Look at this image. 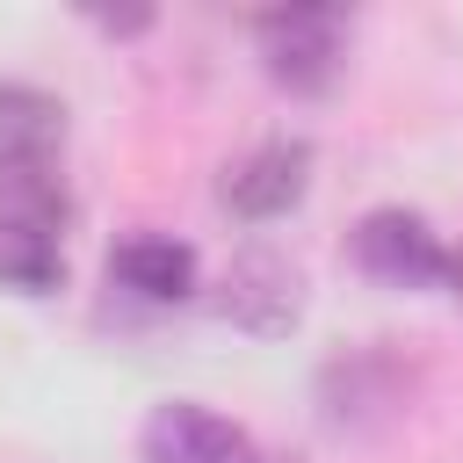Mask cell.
Masks as SVG:
<instances>
[{"instance_id":"6da1fadb","label":"cell","mask_w":463,"mask_h":463,"mask_svg":"<svg viewBox=\"0 0 463 463\" xmlns=\"http://www.w3.org/2000/svg\"><path fill=\"white\" fill-rule=\"evenodd\" d=\"M65 101L43 87H0V210L65 232Z\"/></svg>"},{"instance_id":"ba28073f","label":"cell","mask_w":463,"mask_h":463,"mask_svg":"<svg viewBox=\"0 0 463 463\" xmlns=\"http://www.w3.org/2000/svg\"><path fill=\"white\" fill-rule=\"evenodd\" d=\"M405 405V383L391 369V354H347L326 369V420L333 427H369V420H391Z\"/></svg>"},{"instance_id":"30bf717a","label":"cell","mask_w":463,"mask_h":463,"mask_svg":"<svg viewBox=\"0 0 463 463\" xmlns=\"http://www.w3.org/2000/svg\"><path fill=\"white\" fill-rule=\"evenodd\" d=\"M152 14H94V29H109V36H137Z\"/></svg>"},{"instance_id":"5b68a950","label":"cell","mask_w":463,"mask_h":463,"mask_svg":"<svg viewBox=\"0 0 463 463\" xmlns=\"http://www.w3.org/2000/svg\"><path fill=\"white\" fill-rule=\"evenodd\" d=\"M304 188H311V145H304V137H260V145H246V152L217 174L224 210L246 217V224L289 217V210L304 203Z\"/></svg>"},{"instance_id":"7a4b0ae2","label":"cell","mask_w":463,"mask_h":463,"mask_svg":"<svg viewBox=\"0 0 463 463\" xmlns=\"http://www.w3.org/2000/svg\"><path fill=\"white\" fill-rule=\"evenodd\" d=\"M253 43L275 87L289 94H326L347 65V14L340 7H268L253 14Z\"/></svg>"},{"instance_id":"3957f363","label":"cell","mask_w":463,"mask_h":463,"mask_svg":"<svg viewBox=\"0 0 463 463\" xmlns=\"http://www.w3.org/2000/svg\"><path fill=\"white\" fill-rule=\"evenodd\" d=\"M347 253H354V268H362L369 282H383V289H434V282L449 275V246L427 232L420 210H398V203L362 210L354 232H347Z\"/></svg>"},{"instance_id":"8992f818","label":"cell","mask_w":463,"mask_h":463,"mask_svg":"<svg viewBox=\"0 0 463 463\" xmlns=\"http://www.w3.org/2000/svg\"><path fill=\"white\" fill-rule=\"evenodd\" d=\"M137 463H260L253 434L195 398H166L137 427Z\"/></svg>"},{"instance_id":"277c9868","label":"cell","mask_w":463,"mask_h":463,"mask_svg":"<svg viewBox=\"0 0 463 463\" xmlns=\"http://www.w3.org/2000/svg\"><path fill=\"white\" fill-rule=\"evenodd\" d=\"M217 311L239 326V333H260V340H282L297 318H304V268L275 246H239L224 282H217Z\"/></svg>"},{"instance_id":"9c48e42d","label":"cell","mask_w":463,"mask_h":463,"mask_svg":"<svg viewBox=\"0 0 463 463\" xmlns=\"http://www.w3.org/2000/svg\"><path fill=\"white\" fill-rule=\"evenodd\" d=\"M65 282V232L0 210V289L14 297H51Z\"/></svg>"},{"instance_id":"52a82bcc","label":"cell","mask_w":463,"mask_h":463,"mask_svg":"<svg viewBox=\"0 0 463 463\" xmlns=\"http://www.w3.org/2000/svg\"><path fill=\"white\" fill-rule=\"evenodd\" d=\"M109 282L145 297V304H188L195 297V253L181 239H159V232H130L109 246Z\"/></svg>"},{"instance_id":"8fae6325","label":"cell","mask_w":463,"mask_h":463,"mask_svg":"<svg viewBox=\"0 0 463 463\" xmlns=\"http://www.w3.org/2000/svg\"><path fill=\"white\" fill-rule=\"evenodd\" d=\"M441 282H449V297L463 304V246H449V275H441Z\"/></svg>"}]
</instances>
